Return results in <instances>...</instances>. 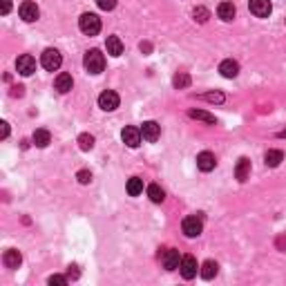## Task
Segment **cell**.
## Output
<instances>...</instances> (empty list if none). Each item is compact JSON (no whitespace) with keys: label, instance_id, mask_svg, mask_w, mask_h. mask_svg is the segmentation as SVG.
<instances>
[{"label":"cell","instance_id":"cell-1","mask_svg":"<svg viewBox=\"0 0 286 286\" xmlns=\"http://www.w3.org/2000/svg\"><path fill=\"white\" fill-rule=\"evenodd\" d=\"M83 65H85V70L89 74H101L105 70V56L99 49H89L85 54V58H83Z\"/></svg>","mask_w":286,"mask_h":286},{"label":"cell","instance_id":"cell-2","mask_svg":"<svg viewBox=\"0 0 286 286\" xmlns=\"http://www.w3.org/2000/svg\"><path fill=\"white\" fill-rule=\"evenodd\" d=\"M181 231L186 237H199L201 231H204V219L201 215H190L181 221Z\"/></svg>","mask_w":286,"mask_h":286},{"label":"cell","instance_id":"cell-3","mask_svg":"<svg viewBox=\"0 0 286 286\" xmlns=\"http://www.w3.org/2000/svg\"><path fill=\"white\" fill-rule=\"evenodd\" d=\"M78 27H81V31L87 34V36H97L101 31V18L97 14H83L81 18H78Z\"/></svg>","mask_w":286,"mask_h":286},{"label":"cell","instance_id":"cell-4","mask_svg":"<svg viewBox=\"0 0 286 286\" xmlns=\"http://www.w3.org/2000/svg\"><path fill=\"white\" fill-rule=\"evenodd\" d=\"M60 63H63V56H60L58 49H45V52L41 54V65L45 67L47 72H56L60 67Z\"/></svg>","mask_w":286,"mask_h":286},{"label":"cell","instance_id":"cell-5","mask_svg":"<svg viewBox=\"0 0 286 286\" xmlns=\"http://www.w3.org/2000/svg\"><path fill=\"white\" fill-rule=\"evenodd\" d=\"M121 139H123V143L128 145V148H139L141 145V128H134V125H128V128H123V132H121Z\"/></svg>","mask_w":286,"mask_h":286},{"label":"cell","instance_id":"cell-6","mask_svg":"<svg viewBox=\"0 0 286 286\" xmlns=\"http://www.w3.org/2000/svg\"><path fill=\"white\" fill-rule=\"evenodd\" d=\"M119 103H121L119 94L112 92V89H105V92L99 97V108L105 110V112H114L116 108H119Z\"/></svg>","mask_w":286,"mask_h":286},{"label":"cell","instance_id":"cell-7","mask_svg":"<svg viewBox=\"0 0 286 286\" xmlns=\"http://www.w3.org/2000/svg\"><path fill=\"white\" fill-rule=\"evenodd\" d=\"M179 271H181V277L183 279H193L197 275V260H195L193 255H183L181 262H179Z\"/></svg>","mask_w":286,"mask_h":286},{"label":"cell","instance_id":"cell-8","mask_svg":"<svg viewBox=\"0 0 286 286\" xmlns=\"http://www.w3.org/2000/svg\"><path fill=\"white\" fill-rule=\"evenodd\" d=\"M16 70H18V74H22V76H31L34 72H36V58L29 56V54L18 56V60H16Z\"/></svg>","mask_w":286,"mask_h":286},{"label":"cell","instance_id":"cell-9","mask_svg":"<svg viewBox=\"0 0 286 286\" xmlns=\"http://www.w3.org/2000/svg\"><path fill=\"white\" fill-rule=\"evenodd\" d=\"M248 7H250V14H255L257 18H268L273 11L271 0H250Z\"/></svg>","mask_w":286,"mask_h":286},{"label":"cell","instance_id":"cell-10","mask_svg":"<svg viewBox=\"0 0 286 286\" xmlns=\"http://www.w3.org/2000/svg\"><path fill=\"white\" fill-rule=\"evenodd\" d=\"M18 14H20V18L25 20V22H34V20H38L41 11H38L36 3H31V0H25V3H22L20 7H18Z\"/></svg>","mask_w":286,"mask_h":286},{"label":"cell","instance_id":"cell-11","mask_svg":"<svg viewBox=\"0 0 286 286\" xmlns=\"http://www.w3.org/2000/svg\"><path fill=\"white\" fill-rule=\"evenodd\" d=\"M179 262H181V257H179V250H175V248H168L161 253V264H164L166 271L179 268Z\"/></svg>","mask_w":286,"mask_h":286},{"label":"cell","instance_id":"cell-12","mask_svg":"<svg viewBox=\"0 0 286 286\" xmlns=\"http://www.w3.org/2000/svg\"><path fill=\"white\" fill-rule=\"evenodd\" d=\"M159 134H161V125H159V123H154V121H145L143 125H141V137L145 139V141L154 143L156 139H159Z\"/></svg>","mask_w":286,"mask_h":286},{"label":"cell","instance_id":"cell-13","mask_svg":"<svg viewBox=\"0 0 286 286\" xmlns=\"http://www.w3.org/2000/svg\"><path fill=\"white\" fill-rule=\"evenodd\" d=\"M215 166H217V159H215V154L212 152H199L197 154V168L201 172L215 170Z\"/></svg>","mask_w":286,"mask_h":286},{"label":"cell","instance_id":"cell-14","mask_svg":"<svg viewBox=\"0 0 286 286\" xmlns=\"http://www.w3.org/2000/svg\"><path fill=\"white\" fill-rule=\"evenodd\" d=\"M219 72H221L224 78H235L239 74V63L237 60H233V58H226V60H221Z\"/></svg>","mask_w":286,"mask_h":286},{"label":"cell","instance_id":"cell-15","mask_svg":"<svg viewBox=\"0 0 286 286\" xmlns=\"http://www.w3.org/2000/svg\"><path fill=\"white\" fill-rule=\"evenodd\" d=\"M72 85H74V78H72V74H67V72L58 74V76H56V81H54V87L58 89L60 94H67L72 89Z\"/></svg>","mask_w":286,"mask_h":286},{"label":"cell","instance_id":"cell-16","mask_svg":"<svg viewBox=\"0 0 286 286\" xmlns=\"http://www.w3.org/2000/svg\"><path fill=\"white\" fill-rule=\"evenodd\" d=\"M250 175V159H246V156H242V159L237 161V168H235V177H237V181H246Z\"/></svg>","mask_w":286,"mask_h":286},{"label":"cell","instance_id":"cell-17","mask_svg":"<svg viewBox=\"0 0 286 286\" xmlns=\"http://www.w3.org/2000/svg\"><path fill=\"white\" fill-rule=\"evenodd\" d=\"M235 14H237V9H235L233 3H221L219 7H217V16H219L224 22H231L235 18Z\"/></svg>","mask_w":286,"mask_h":286},{"label":"cell","instance_id":"cell-18","mask_svg":"<svg viewBox=\"0 0 286 286\" xmlns=\"http://www.w3.org/2000/svg\"><path fill=\"white\" fill-rule=\"evenodd\" d=\"M3 262H5V266H7V268H18V266H20V262H22V255L18 253V250L9 248V250H5Z\"/></svg>","mask_w":286,"mask_h":286},{"label":"cell","instance_id":"cell-19","mask_svg":"<svg viewBox=\"0 0 286 286\" xmlns=\"http://www.w3.org/2000/svg\"><path fill=\"white\" fill-rule=\"evenodd\" d=\"M31 141H34V145H36V148H47L49 143H52V134H49L47 130H36L34 132V137H31Z\"/></svg>","mask_w":286,"mask_h":286},{"label":"cell","instance_id":"cell-20","mask_svg":"<svg viewBox=\"0 0 286 286\" xmlns=\"http://www.w3.org/2000/svg\"><path fill=\"white\" fill-rule=\"evenodd\" d=\"M105 47H108V54L110 56H121L123 54V43H121L119 36H108Z\"/></svg>","mask_w":286,"mask_h":286},{"label":"cell","instance_id":"cell-21","mask_svg":"<svg viewBox=\"0 0 286 286\" xmlns=\"http://www.w3.org/2000/svg\"><path fill=\"white\" fill-rule=\"evenodd\" d=\"M264 161H266L268 168H277L284 161V152L282 150H268V152L264 154Z\"/></svg>","mask_w":286,"mask_h":286},{"label":"cell","instance_id":"cell-22","mask_svg":"<svg viewBox=\"0 0 286 286\" xmlns=\"http://www.w3.org/2000/svg\"><path fill=\"white\" fill-rule=\"evenodd\" d=\"M217 271H219V266H217V262H212V260L204 262L201 268H199V273H201V277H204V279H212L217 275Z\"/></svg>","mask_w":286,"mask_h":286},{"label":"cell","instance_id":"cell-23","mask_svg":"<svg viewBox=\"0 0 286 286\" xmlns=\"http://www.w3.org/2000/svg\"><path fill=\"white\" fill-rule=\"evenodd\" d=\"M148 197H150V201H154V204H161V201L166 199V193H164V188H161L159 183H150L148 186Z\"/></svg>","mask_w":286,"mask_h":286},{"label":"cell","instance_id":"cell-24","mask_svg":"<svg viewBox=\"0 0 286 286\" xmlns=\"http://www.w3.org/2000/svg\"><path fill=\"white\" fill-rule=\"evenodd\" d=\"M141 193H143V179H139V177L128 179V195L130 197H139Z\"/></svg>","mask_w":286,"mask_h":286},{"label":"cell","instance_id":"cell-25","mask_svg":"<svg viewBox=\"0 0 286 286\" xmlns=\"http://www.w3.org/2000/svg\"><path fill=\"white\" fill-rule=\"evenodd\" d=\"M188 116H190V119H197V121L208 123V125H215V123H217L215 116L208 114V112H204V110H190V112H188Z\"/></svg>","mask_w":286,"mask_h":286},{"label":"cell","instance_id":"cell-26","mask_svg":"<svg viewBox=\"0 0 286 286\" xmlns=\"http://www.w3.org/2000/svg\"><path fill=\"white\" fill-rule=\"evenodd\" d=\"M172 85H175L177 89H183V87H188L190 85V76L186 74V72H179V74L172 78Z\"/></svg>","mask_w":286,"mask_h":286},{"label":"cell","instance_id":"cell-27","mask_svg":"<svg viewBox=\"0 0 286 286\" xmlns=\"http://www.w3.org/2000/svg\"><path fill=\"white\" fill-rule=\"evenodd\" d=\"M78 148L81 150H92L94 148V137L92 134H81V137H78Z\"/></svg>","mask_w":286,"mask_h":286},{"label":"cell","instance_id":"cell-28","mask_svg":"<svg viewBox=\"0 0 286 286\" xmlns=\"http://www.w3.org/2000/svg\"><path fill=\"white\" fill-rule=\"evenodd\" d=\"M193 16H195V20L197 22H208V18H210V11L206 9V7H195V11H193Z\"/></svg>","mask_w":286,"mask_h":286},{"label":"cell","instance_id":"cell-29","mask_svg":"<svg viewBox=\"0 0 286 286\" xmlns=\"http://www.w3.org/2000/svg\"><path fill=\"white\" fill-rule=\"evenodd\" d=\"M97 5L103 11H112V9L116 7V0H97Z\"/></svg>","mask_w":286,"mask_h":286},{"label":"cell","instance_id":"cell-30","mask_svg":"<svg viewBox=\"0 0 286 286\" xmlns=\"http://www.w3.org/2000/svg\"><path fill=\"white\" fill-rule=\"evenodd\" d=\"M206 101H210V103H224V94L219 92H210V94H204Z\"/></svg>","mask_w":286,"mask_h":286},{"label":"cell","instance_id":"cell-31","mask_svg":"<svg viewBox=\"0 0 286 286\" xmlns=\"http://www.w3.org/2000/svg\"><path fill=\"white\" fill-rule=\"evenodd\" d=\"M67 279H70V277H65V275H52V277L47 279V282L52 284V286H54V284H56V286H65Z\"/></svg>","mask_w":286,"mask_h":286},{"label":"cell","instance_id":"cell-32","mask_svg":"<svg viewBox=\"0 0 286 286\" xmlns=\"http://www.w3.org/2000/svg\"><path fill=\"white\" fill-rule=\"evenodd\" d=\"M76 179H78L81 183H89V181H92V172H89V170H78Z\"/></svg>","mask_w":286,"mask_h":286},{"label":"cell","instance_id":"cell-33","mask_svg":"<svg viewBox=\"0 0 286 286\" xmlns=\"http://www.w3.org/2000/svg\"><path fill=\"white\" fill-rule=\"evenodd\" d=\"M78 275H81V273H78V266H76V264H72L70 268H67V277H72V279H78Z\"/></svg>","mask_w":286,"mask_h":286},{"label":"cell","instance_id":"cell-34","mask_svg":"<svg viewBox=\"0 0 286 286\" xmlns=\"http://www.w3.org/2000/svg\"><path fill=\"white\" fill-rule=\"evenodd\" d=\"M0 5H3V7H0V11H3V16H7L9 11H11V0H0Z\"/></svg>","mask_w":286,"mask_h":286},{"label":"cell","instance_id":"cell-35","mask_svg":"<svg viewBox=\"0 0 286 286\" xmlns=\"http://www.w3.org/2000/svg\"><path fill=\"white\" fill-rule=\"evenodd\" d=\"M0 125H3V139H7V137H9V123H7V121H3Z\"/></svg>","mask_w":286,"mask_h":286},{"label":"cell","instance_id":"cell-36","mask_svg":"<svg viewBox=\"0 0 286 286\" xmlns=\"http://www.w3.org/2000/svg\"><path fill=\"white\" fill-rule=\"evenodd\" d=\"M279 137H282V139H286V130H284V132H279Z\"/></svg>","mask_w":286,"mask_h":286},{"label":"cell","instance_id":"cell-37","mask_svg":"<svg viewBox=\"0 0 286 286\" xmlns=\"http://www.w3.org/2000/svg\"><path fill=\"white\" fill-rule=\"evenodd\" d=\"M282 242H286V235H284V239H279V242H277V244H282Z\"/></svg>","mask_w":286,"mask_h":286}]
</instances>
